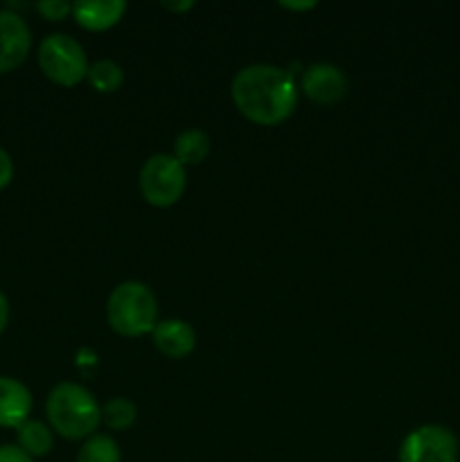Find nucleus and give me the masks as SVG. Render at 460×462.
I'll return each instance as SVG.
<instances>
[{
	"label": "nucleus",
	"instance_id": "12",
	"mask_svg": "<svg viewBox=\"0 0 460 462\" xmlns=\"http://www.w3.org/2000/svg\"><path fill=\"white\" fill-rule=\"evenodd\" d=\"M210 135L201 129H185L174 140V158L180 165H201L210 156Z\"/></svg>",
	"mask_w": 460,
	"mask_h": 462
},
{
	"label": "nucleus",
	"instance_id": "22",
	"mask_svg": "<svg viewBox=\"0 0 460 462\" xmlns=\"http://www.w3.org/2000/svg\"><path fill=\"white\" fill-rule=\"evenodd\" d=\"M280 7L284 9H296V12H305V9H314V0H307V3H280Z\"/></svg>",
	"mask_w": 460,
	"mask_h": 462
},
{
	"label": "nucleus",
	"instance_id": "4",
	"mask_svg": "<svg viewBox=\"0 0 460 462\" xmlns=\"http://www.w3.org/2000/svg\"><path fill=\"white\" fill-rule=\"evenodd\" d=\"M39 68L50 81L59 86H77L86 79L88 75V57H86V50L75 36H68L57 32V34H50L41 41L39 52Z\"/></svg>",
	"mask_w": 460,
	"mask_h": 462
},
{
	"label": "nucleus",
	"instance_id": "1",
	"mask_svg": "<svg viewBox=\"0 0 460 462\" xmlns=\"http://www.w3.org/2000/svg\"><path fill=\"white\" fill-rule=\"evenodd\" d=\"M230 95L246 120L260 126L282 125L298 106V86L287 68L253 63L233 77Z\"/></svg>",
	"mask_w": 460,
	"mask_h": 462
},
{
	"label": "nucleus",
	"instance_id": "17",
	"mask_svg": "<svg viewBox=\"0 0 460 462\" xmlns=\"http://www.w3.org/2000/svg\"><path fill=\"white\" fill-rule=\"evenodd\" d=\"M36 12L48 21H63L68 14H72V5L66 0H41L36 3Z\"/></svg>",
	"mask_w": 460,
	"mask_h": 462
},
{
	"label": "nucleus",
	"instance_id": "14",
	"mask_svg": "<svg viewBox=\"0 0 460 462\" xmlns=\"http://www.w3.org/2000/svg\"><path fill=\"white\" fill-rule=\"evenodd\" d=\"M86 79L97 93H115L124 84V68L113 59H97L88 66Z\"/></svg>",
	"mask_w": 460,
	"mask_h": 462
},
{
	"label": "nucleus",
	"instance_id": "11",
	"mask_svg": "<svg viewBox=\"0 0 460 462\" xmlns=\"http://www.w3.org/2000/svg\"><path fill=\"white\" fill-rule=\"evenodd\" d=\"M124 14V0H97V3L79 0V3L72 5V16H75L77 25L88 32L111 30V27H115L122 21Z\"/></svg>",
	"mask_w": 460,
	"mask_h": 462
},
{
	"label": "nucleus",
	"instance_id": "7",
	"mask_svg": "<svg viewBox=\"0 0 460 462\" xmlns=\"http://www.w3.org/2000/svg\"><path fill=\"white\" fill-rule=\"evenodd\" d=\"M32 50V30L21 14L0 9V75L16 70Z\"/></svg>",
	"mask_w": 460,
	"mask_h": 462
},
{
	"label": "nucleus",
	"instance_id": "16",
	"mask_svg": "<svg viewBox=\"0 0 460 462\" xmlns=\"http://www.w3.org/2000/svg\"><path fill=\"white\" fill-rule=\"evenodd\" d=\"M77 462H122V451L111 436H90L81 445Z\"/></svg>",
	"mask_w": 460,
	"mask_h": 462
},
{
	"label": "nucleus",
	"instance_id": "15",
	"mask_svg": "<svg viewBox=\"0 0 460 462\" xmlns=\"http://www.w3.org/2000/svg\"><path fill=\"white\" fill-rule=\"evenodd\" d=\"M138 420V406L129 397H111L102 406V424L111 431H126Z\"/></svg>",
	"mask_w": 460,
	"mask_h": 462
},
{
	"label": "nucleus",
	"instance_id": "9",
	"mask_svg": "<svg viewBox=\"0 0 460 462\" xmlns=\"http://www.w3.org/2000/svg\"><path fill=\"white\" fill-rule=\"evenodd\" d=\"M152 341L153 347L167 359H185L197 347V332L188 320L167 319L158 320L152 332Z\"/></svg>",
	"mask_w": 460,
	"mask_h": 462
},
{
	"label": "nucleus",
	"instance_id": "21",
	"mask_svg": "<svg viewBox=\"0 0 460 462\" xmlns=\"http://www.w3.org/2000/svg\"><path fill=\"white\" fill-rule=\"evenodd\" d=\"M162 7L170 9V12H188V9L194 7V0H183V3H170V0H162Z\"/></svg>",
	"mask_w": 460,
	"mask_h": 462
},
{
	"label": "nucleus",
	"instance_id": "19",
	"mask_svg": "<svg viewBox=\"0 0 460 462\" xmlns=\"http://www.w3.org/2000/svg\"><path fill=\"white\" fill-rule=\"evenodd\" d=\"M0 462H34V458H30L18 445H3L0 447Z\"/></svg>",
	"mask_w": 460,
	"mask_h": 462
},
{
	"label": "nucleus",
	"instance_id": "2",
	"mask_svg": "<svg viewBox=\"0 0 460 462\" xmlns=\"http://www.w3.org/2000/svg\"><path fill=\"white\" fill-rule=\"evenodd\" d=\"M50 429L66 440H88L102 424V406L86 386L61 382L45 400Z\"/></svg>",
	"mask_w": 460,
	"mask_h": 462
},
{
	"label": "nucleus",
	"instance_id": "18",
	"mask_svg": "<svg viewBox=\"0 0 460 462\" xmlns=\"http://www.w3.org/2000/svg\"><path fill=\"white\" fill-rule=\"evenodd\" d=\"M14 180V161L3 147H0V189L7 188Z\"/></svg>",
	"mask_w": 460,
	"mask_h": 462
},
{
	"label": "nucleus",
	"instance_id": "5",
	"mask_svg": "<svg viewBox=\"0 0 460 462\" xmlns=\"http://www.w3.org/2000/svg\"><path fill=\"white\" fill-rule=\"evenodd\" d=\"M188 185L185 167L174 153H153L144 161L138 176V188L144 201L153 208H171L180 201Z\"/></svg>",
	"mask_w": 460,
	"mask_h": 462
},
{
	"label": "nucleus",
	"instance_id": "13",
	"mask_svg": "<svg viewBox=\"0 0 460 462\" xmlns=\"http://www.w3.org/2000/svg\"><path fill=\"white\" fill-rule=\"evenodd\" d=\"M18 447L25 451L30 458H43L54 447V431L45 422L39 420H27L25 424L16 429Z\"/></svg>",
	"mask_w": 460,
	"mask_h": 462
},
{
	"label": "nucleus",
	"instance_id": "10",
	"mask_svg": "<svg viewBox=\"0 0 460 462\" xmlns=\"http://www.w3.org/2000/svg\"><path fill=\"white\" fill-rule=\"evenodd\" d=\"M32 393L23 382L0 374V427L18 429L30 420Z\"/></svg>",
	"mask_w": 460,
	"mask_h": 462
},
{
	"label": "nucleus",
	"instance_id": "8",
	"mask_svg": "<svg viewBox=\"0 0 460 462\" xmlns=\"http://www.w3.org/2000/svg\"><path fill=\"white\" fill-rule=\"evenodd\" d=\"M300 88L305 97H309L314 104L332 106L345 97L350 81H347L345 72L334 63H314L302 72Z\"/></svg>",
	"mask_w": 460,
	"mask_h": 462
},
{
	"label": "nucleus",
	"instance_id": "6",
	"mask_svg": "<svg viewBox=\"0 0 460 462\" xmlns=\"http://www.w3.org/2000/svg\"><path fill=\"white\" fill-rule=\"evenodd\" d=\"M460 445L451 429L442 424H422L406 433L400 445V462H458Z\"/></svg>",
	"mask_w": 460,
	"mask_h": 462
},
{
	"label": "nucleus",
	"instance_id": "3",
	"mask_svg": "<svg viewBox=\"0 0 460 462\" xmlns=\"http://www.w3.org/2000/svg\"><path fill=\"white\" fill-rule=\"evenodd\" d=\"M106 320L120 337L138 338L152 334L158 325V298L140 280H126L111 291Z\"/></svg>",
	"mask_w": 460,
	"mask_h": 462
},
{
	"label": "nucleus",
	"instance_id": "20",
	"mask_svg": "<svg viewBox=\"0 0 460 462\" xmlns=\"http://www.w3.org/2000/svg\"><path fill=\"white\" fill-rule=\"evenodd\" d=\"M9 323V300L3 291H0V334L5 332Z\"/></svg>",
	"mask_w": 460,
	"mask_h": 462
}]
</instances>
